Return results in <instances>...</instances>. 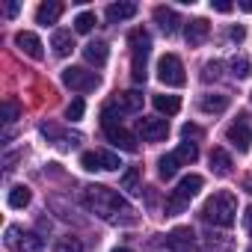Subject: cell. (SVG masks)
<instances>
[{"mask_svg": "<svg viewBox=\"0 0 252 252\" xmlns=\"http://www.w3.org/2000/svg\"><path fill=\"white\" fill-rule=\"evenodd\" d=\"M83 205L95 217H101L104 222H110V225H134L140 220L137 211H134V205L128 199L119 196L110 187H101V184H89L83 190Z\"/></svg>", "mask_w": 252, "mask_h": 252, "instance_id": "1", "label": "cell"}, {"mask_svg": "<svg viewBox=\"0 0 252 252\" xmlns=\"http://www.w3.org/2000/svg\"><path fill=\"white\" fill-rule=\"evenodd\" d=\"M202 220L211 222V225H220V228L234 225V220H237V196L228 193V190H220V193L208 196V202L202 205Z\"/></svg>", "mask_w": 252, "mask_h": 252, "instance_id": "2", "label": "cell"}, {"mask_svg": "<svg viewBox=\"0 0 252 252\" xmlns=\"http://www.w3.org/2000/svg\"><path fill=\"white\" fill-rule=\"evenodd\" d=\"M101 128H104L107 140H110L113 146H119L122 152H137V137H134L131 131L122 128V122H119V116H116V104H107V107L101 110Z\"/></svg>", "mask_w": 252, "mask_h": 252, "instance_id": "3", "label": "cell"}, {"mask_svg": "<svg viewBox=\"0 0 252 252\" xmlns=\"http://www.w3.org/2000/svg\"><path fill=\"white\" fill-rule=\"evenodd\" d=\"M128 45H131V77L137 80V83H143L146 80V60H149V54H152V36L143 30V27H137V30H131V36H128Z\"/></svg>", "mask_w": 252, "mask_h": 252, "instance_id": "4", "label": "cell"}, {"mask_svg": "<svg viewBox=\"0 0 252 252\" xmlns=\"http://www.w3.org/2000/svg\"><path fill=\"white\" fill-rule=\"evenodd\" d=\"M202 175H184L181 181H178V187L169 193V199H166V217H178V214H184V208L190 205V199L202 190Z\"/></svg>", "mask_w": 252, "mask_h": 252, "instance_id": "5", "label": "cell"}, {"mask_svg": "<svg viewBox=\"0 0 252 252\" xmlns=\"http://www.w3.org/2000/svg\"><path fill=\"white\" fill-rule=\"evenodd\" d=\"M6 246L12 252H42L45 237H39L36 231H21L18 225H9L6 228Z\"/></svg>", "mask_w": 252, "mask_h": 252, "instance_id": "6", "label": "cell"}, {"mask_svg": "<svg viewBox=\"0 0 252 252\" xmlns=\"http://www.w3.org/2000/svg\"><path fill=\"white\" fill-rule=\"evenodd\" d=\"M158 80L166 83V86H184V83H187L184 63H181L175 54H163V57L158 60Z\"/></svg>", "mask_w": 252, "mask_h": 252, "instance_id": "7", "label": "cell"}, {"mask_svg": "<svg viewBox=\"0 0 252 252\" xmlns=\"http://www.w3.org/2000/svg\"><path fill=\"white\" fill-rule=\"evenodd\" d=\"M63 83H65L68 89H74V92H92V89H98L101 77H98L95 71H89V68L71 65V68L63 71Z\"/></svg>", "mask_w": 252, "mask_h": 252, "instance_id": "8", "label": "cell"}, {"mask_svg": "<svg viewBox=\"0 0 252 252\" xmlns=\"http://www.w3.org/2000/svg\"><path fill=\"white\" fill-rule=\"evenodd\" d=\"M80 166H83L86 172H95V169H104V172H116L122 163H119V155L98 149V152H83V158H80Z\"/></svg>", "mask_w": 252, "mask_h": 252, "instance_id": "9", "label": "cell"}, {"mask_svg": "<svg viewBox=\"0 0 252 252\" xmlns=\"http://www.w3.org/2000/svg\"><path fill=\"white\" fill-rule=\"evenodd\" d=\"M137 134H140L146 143H160V140H166V134H169V122H166V119H149V116H143V119L137 122Z\"/></svg>", "mask_w": 252, "mask_h": 252, "instance_id": "10", "label": "cell"}, {"mask_svg": "<svg viewBox=\"0 0 252 252\" xmlns=\"http://www.w3.org/2000/svg\"><path fill=\"white\" fill-rule=\"evenodd\" d=\"M225 140L237 149V152H249V143H252V131H249V122L246 116H240L237 122L228 125V131H225Z\"/></svg>", "mask_w": 252, "mask_h": 252, "instance_id": "11", "label": "cell"}, {"mask_svg": "<svg viewBox=\"0 0 252 252\" xmlns=\"http://www.w3.org/2000/svg\"><path fill=\"white\" fill-rule=\"evenodd\" d=\"M193 240H196L193 228L190 225H178V228L169 231L166 246H169V252H193Z\"/></svg>", "mask_w": 252, "mask_h": 252, "instance_id": "12", "label": "cell"}, {"mask_svg": "<svg viewBox=\"0 0 252 252\" xmlns=\"http://www.w3.org/2000/svg\"><path fill=\"white\" fill-rule=\"evenodd\" d=\"M208 33H211V24H208L205 18H193V21H187V27H184V39H187L190 48H199V45L208 39Z\"/></svg>", "mask_w": 252, "mask_h": 252, "instance_id": "13", "label": "cell"}, {"mask_svg": "<svg viewBox=\"0 0 252 252\" xmlns=\"http://www.w3.org/2000/svg\"><path fill=\"white\" fill-rule=\"evenodd\" d=\"M15 45H18V48H21V54H27L30 60H42V57H45V51H42V39H39L36 33L21 30V33L15 36Z\"/></svg>", "mask_w": 252, "mask_h": 252, "instance_id": "14", "label": "cell"}, {"mask_svg": "<svg viewBox=\"0 0 252 252\" xmlns=\"http://www.w3.org/2000/svg\"><path fill=\"white\" fill-rule=\"evenodd\" d=\"M231 249H234L231 237L217 234V231H208V234L202 237V249H199V252H231Z\"/></svg>", "mask_w": 252, "mask_h": 252, "instance_id": "15", "label": "cell"}, {"mask_svg": "<svg viewBox=\"0 0 252 252\" xmlns=\"http://www.w3.org/2000/svg\"><path fill=\"white\" fill-rule=\"evenodd\" d=\"M155 21L160 24V30H163L166 36L178 33V24H181V18H178L175 9H169V6H158V9H155Z\"/></svg>", "mask_w": 252, "mask_h": 252, "instance_id": "16", "label": "cell"}, {"mask_svg": "<svg viewBox=\"0 0 252 252\" xmlns=\"http://www.w3.org/2000/svg\"><path fill=\"white\" fill-rule=\"evenodd\" d=\"M51 48H54L57 57H68V54L74 51V33H71V30H54Z\"/></svg>", "mask_w": 252, "mask_h": 252, "instance_id": "17", "label": "cell"}, {"mask_svg": "<svg viewBox=\"0 0 252 252\" xmlns=\"http://www.w3.org/2000/svg\"><path fill=\"white\" fill-rule=\"evenodd\" d=\"M60 15H63V3H57V0H48V3H42V6L36 9V24H42V27L57 24Z\"/></svg>", "mask_w": 252, "mask_h": 252, "instance_id": "18", "label": "cell"}, {"mask_svg": "<svg viewBox=\"0 0 252 252\" xmlns=\"http://www.w3.org/2000/svg\"><path fill=\"white\" fill-rule=\"evenodd\" d=\"M116 107H119V113H140L143 110V92H137V89L122 92L119 101H116Z\"/></svg>", "mask_w": 252, "mask_h": 252, "instance_id": "19", "label": "cell"}, {"mask_svg": "<svg viewBox=\"0 0 252 252\" xmlns=\"http://www.w3.org/2000/svg\"><path fill=\"white\" fill-rule=\"evenodd\" d=\"M83 57H86V63H92L95 68H101V65L107 63L110 51H107V45H104V42H89V45L83 48Z\"/></svg>", "mask_w": 252, "mask_h": 252, "instance_id": "20", "label": "cell"}, {"mask_svg": "<svg viewBox=\"0 0 252 252\" xmlns=\"http://www.w3.org/2000/svg\"><path fill=\"white\" fill-rule=\"evenodd\" d=\"M211 172L214 175H231V158H228V152L225 149H214L211 152Z\"/></svg>", "mask_w": 252, "mask_h": 252, "instance_id": "21", "label": "cell"}, {"mask_svg": "<svg viewBox=\"0 0 252 252\" xmlns=\"http://www.w3.org/2000/svg\"><path fill=\"white\" fill-rule=\"evenodd\" d=\"M137 15V3H113V6H107V21H128V18H134Z\"/></svg>", "mask_w": 252, "mask_h": 252, "instance_id": "22", "label": "cell"}, {"mask_svg": "<svg viewBox=\"0 0 252 252\" xmlns=\"http://www.w3.org/2000/svg\"><path fill=\"white\" fill-rule=\"evenodd\" d=\"M199 107H202V113H225L228 110V95H202V101H199Z\"/></svg>", "mask_w": 252, "mask_h": 252, "instance_id": "23", "label": "cell"}, {"mask_svg": "<svg viewBox=\"0 0 252 252\" xmlns=\"http://www.w3.org/2000/svg\"><path fill=\"white\" fill-rule=\"evenodd\" d=\"M152 101H155V110H158V113H166V116H175V113L181 110L178 95H155Z\"/></svg>", "mask_w": 252, "mask_h": 252, "instance_id": "24", "label": "cell"}, {"mask_svg": "<svg viewBox=\"0 0 252 252\" xmlns=\"http://www.w3.org/2000/svg\"><path fill=\"white\" fill-rule=\"evenodd\" d=\"M30 199H33V193H30V187H24V184H15V187L9 190V208H27Z\"/></svg>", "mask_w": 252, "mask_h": 252, "instance_id": "25", "label": "cell"}, {"mask_svg": "<svg viewBox=\"0 0 252 252\" xmlns=\"http://www.w3.org/2000/svg\"><path fill=\"white\" fill-rule=\"evenodd\" d=\"M228 68H231V74H234L237 80H246V77L252 74V63H249L246 57H231Z\"/></svg>", "mask_w": 252, "mask_h": 252, "instance_id": "26", "label": "cell"}, {"mask_svg": "<svg viewBox=\"0 0 252 252\" xmlns=\"http://www.w3.org/2000/svg\"><path fill=\"white\" fill-rule=\"evenodd\" d=\"M158 166H160V178H172V175L178 172V166H181V158H178L175 152H172V155H163Z\"/></svg>", "mask_w": 252, "mask_h": 252, "instance_id": "27", "label": "cell"}, {"mask_svg": "<svg viewBox=\"0 0 252 252\" xmlns=\"http://www.w3.org/2000/svg\"><path fill=\"white\" fill-rule=\"evenodd\" d=\"M51 252H83V243L77 237H60Z\"/></svg>", "mask_w": 252, "mask_h": 252, "instance_id": "28", "label": "cell"}, {"mask_svg": "<svg viewBox=\"0 0 252 252\" xmlns=\"http://www.w3.org/2000/svg\"><path fill=\"white\" fill-rule=\"evenodd\" d=\"M92 27H95V15L92 12H80L74 18V33H89Z\"/></svg>", "mask_w": 252, "mask_h": 252, "instance_id": "29", "label": "cell"}, {"mask_svg": "<svg viewBox=\"0 0 252 252\" xmlns=\"http://www.w3.org/2000/svg\"><path fill=\"white\" fill-rule=\"evenodd\" d=\"M83 110H86L83 98H74V101L65 107V119H68V122H77V119H83Z\"/></svg>", "mask_w": 252, "mask_h": 252, "instance_id": "30", "label": "cell"}, {"mask_svg": "<svg viewBox=\"0 0 252 252\" xmlns=\"http://www.w3.org/2000/svg\"><path fill=\"white\" fill-rule=\"evenodd\" d=\"M175 155L181 158V163H193V160L199 158V149H196V143H181V149H178Z\"/></svg>", "mask_w": 252, "mask_h": 252, "instance_id": "31", "label": "cell"}, {"mask_svg": "<svg viewBox=\"0 0 252 252\" xmlns=\"http://www.w3.org/2000/svg\"><path fill=\"white\" fill-rule=\"evenodd\" d=\"M137 184H140V166H131L128 172L122 175V187L125 190H137Z\"/></svg>", "mask_w": 252, "mask_h": 252, "instance_id": "32", "label": "cell"}, {"mask_svg": "<svg viewBox=\"0 0 252 252\" xmlns=\"http://www.w3.org/2000/svg\"><path fill=\"white\" fill-rule=\"evenodd\" d=\"M18 116H21V104L12 101V98H6L3 101V122H15Z\"/></svg>", "mask_w": 252, "mask_h": 252, "instance_id": "33", "label": "cell"}, {"mask_svg": "<svg viewBox=\"0 0 252 252\" xmlns=\"http://www.w3.org/2000/svg\"><path fill=\"white\" fill-rule=\"evenodd\" d=\"M220 68H222V65H220L217 60H214V63H205V68H202V80H205V83L217 80V77H220Z\"/></svg>", "mask_w": 252, "mask_h": 252, "instance_id": "34", "label": "cell"}, {"mask_svg": "<svg viewBox=\"0 0 252 252\" xmlns=\"http://www.w3.org/2000/svg\"><path fill=\"white\" fill-rule=\"evenodd\" d=\"M181 134H184V140H199L202 137V128H199V125H184Z\"/></svg>", "mask_w": 252, "mask_h": 252, "instance_id": "35", "label": "cell"}, {"mask_svg": "<svg viewBox=\"0 0 252 252\" xmlns=\"http://www.w3.org/2000/svg\"><path fill=\"white\" fill-rule=\"evenodd\" d=\"M211 9H214V12H231L234 6L228 3V0H211Z\"/></svg>", "mask_w": 252, "mask_h": 252, "instance_id": "36", "label": "cell"}, {"mask_svg": "<svg viewBox=\"0 0 252 252\" xmlns=\"http://www.w3.org/2000/svg\"><path fill=\"white\" fill-rule=\"evenodd\" d=\"M243 228H246V234L252 237V205L243 211Z\"/></svg>", "mask_w": 252, "mask_h": 252, "instance_id": "37", "label": "cell"}, {"mask_svg": "<svg viewBox=\"0 0 252 252\" xmlns=\"http://www.w3.org/2000/svg\"><path fill=\"white\" fill-rule=\"evenodd\" d=\"M228 36H231L234 42H243V39H246V30H243V27H231V30H228Z\"/></svg>", "mask_w": 252, "mask_h": 252, "instance_id": "38", "label": "cell"}, {"mask_svg": "<svg viewBox=\"0 0 252 252\" xmlns=\"http://www.w3.org/2000/svg\"><path fill=\"white\" fill-rule=\"evenodd\" d=\"M237 6H240L243 12H252V0H243V3H237Z\"/></svg>", "mask_w": 252, "mask_h": 252, "instance_id": "39", "label": "cell"}, {"mask_svg": "<svg viewBox=\"0 0 252 252\" xmlns=\"http://www.w3.org/2000/svg\"><path fill=\"white\" fill-rule=\"evenodd\" d=\"M113 252H134V249H128V246H119V249H113Z\"/></svg>", "mask_w": 252, "mask_h": 252, "instance_id": "40", "label": "cell"}, {"mask_svg": "<svg viewBox=\"0 0 252 252\" xmlns=\"http://www.w3.org/2000/svg\"><path fill=\"white\" fill-rule=\"evenodd\" d=\"M246 252H252V249H246Z\"/></svg>", "mask_w": 252, "mask_h": 252, "instance_id": "41", "label": "cell"}]
</instances>
